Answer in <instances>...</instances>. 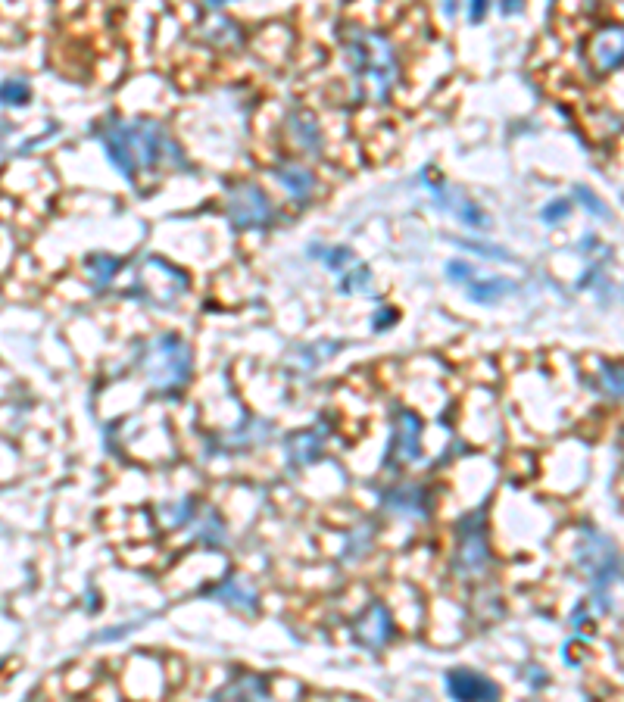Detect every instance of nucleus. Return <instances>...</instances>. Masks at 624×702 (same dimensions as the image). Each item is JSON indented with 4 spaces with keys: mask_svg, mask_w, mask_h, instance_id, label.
<instances>
[{
    "mask_svg": "<svg viewBox=\"0 0 624 702\" xmlns=\"http://www.w3.org/2000/svg\"><path fill=\"white\" fill-rule=\"evenodd\" d=\"M103 144H107L110 163L128 178H135L141 169L163 163L166 150H175L166 141V132L160 125H153V122H122V119H113V125L103 132Z\"/></svg>",
    "mask_w": 624,
    "mask_h": 702,
    "instance_id": "f257e3e1",
    "label": "nucleus"
},
{
    "mask_svg": "<svg viewBox=\"0 0 624 702\" xmlns=\"http://www.w3.org/2000/svg\"><path fill=\"white\" fill-rule=\"evenodd\" d=\"M138 362H141L144 375L150 378V384L160 387V390H175L191 375V350L178 334L153 337L150 344L141 347Z\"/></svg>",
    "mask_w": 624,
    "mask_h": 702,
    "instance_id": "f03ea898",
    "label": "nucleus"
},
{
    "mask_svg": "<svg viewBox=\"0 0 624 702\" xmlns=\"http://www.w3.org/2000/svg\"><path fill=\"white\" fill-rule=\"evenodd\" d=\"M347 54H350L356 72L366 75L369 82H375V97L384 100L390 91V82H394V75H397V63H394V54H390L387 38H381L375 32H362L347 47Z\"/></svg>",
    "mask_w": 624,
    "mask_h": 702,
    "instance_id": "7ed1b4c3",
    "label": "nucleus"
},
{
    "mask_svg": "<svg viewBox=\"0 0 624 702\" xmlns=\"http://www.w3.org/2000/svg\"><path fill=\"white\" fill-rule=\"evenodd\" d=\"M228 216L234 228H263L272 219L269 197L256 185H238L228 200Z\"/></svg>",
    "mask_w": 624,
    "mask_h": 702,
    "instance_id": "20e7f679",
    "label": "nucleus"
},
{
    "mask_svg": "<svg viewBox=\"0 0 624 702\" xmlns=\"http://www.w3.org/2000/svg\"><path fill=\"white\" fill-rule=\"evenodd\" d=\"M447 693L456 702H500V687L472 668H453L447 674Z\"/></svg>",
    "mask_w": 624,
    "mask_h": 702,
    "instance_id": "39448f33",
    "label": "nucleus"
},
{
    "mask_svg": "<svg viewBox=\"0 0 624 702\" xmlns=\"http://www.w3.org/2000/svg\"><path fill=\"white\" fill-rule=\"evenodd\" d=\"M356 637L359 643H366L369 649H381L390 637V615L381 603H375L366 615L356 624Z\"/></svg>",
    "mask_w": 624,
    "mask_h": 702,
    "instance_id": "423d86ee",
    "label": "nucleus"
},
{
    "mask_svg": "<svg viewBox=\"0 0 624 702\" xmlns=\"http://www.w3.org/2000/svg\"><path fill=\"white\" fill-rule=\"evenodd\" d=\"M593 60L600 63V72H612L621 63V32L606 29L593 38Z\"/></svg>",
    "mask_w": 624,
    "mask_h": 702,
    "instance_id": "0eeeda50",
    "label": "nucleus"
},
{
    "mask_svg": "<svg viewBox=\"0 0 624 702\" xmlns=\"http://www.w3.org/2000/svg\"><path fill=\"white\" fill-rule=\"evenodd\" d=\"M419 437H422L419 419H415L412 412H403L400 428H397V437H394V453H397V459H415V456H419Z\"/></svg>",
    "mask_w": 624,
    "mask_h": 702,
    "instance_id": "6e6552de",
    "label": "nucleus"
},
{
    "mask_svg": "<svg viewBox=\"0 0 624 702\" xmlns=\"http://www.w3.org/2000/svg\"><path fill=\"white\" fill-rule=\"evenodd\" d=\"M425 500V490L422 487H400L394 493H387V506L394 512H403V515H425L428 509L419 506Z\"/></svg>",
    "mask_w": 624,
    "mask_h": 702,
    "instance_id": "1a4fd4ad",
    "label": "nucleus"
},
{
    "mask_svg": "<svg viewBox=\"0 0 624 702\" xmlns=\"http://www.w3.org/2000/svg\"><path fill=\"white\" fill-rule=\"evenodd\" d=\"M278 181H281V185L288 188V194L297 197V200H306L309 191H312V175H309L306 169H300V166H281V169H278Z\"/></svg>",
    "mask_w": 624,
    "mask_h": 702,
    "instance_id": "9d476101",
    "label": "nucleus"
},
{
    "mask_svg": "<svg viewBox=\"0 0 624 702\" xmlns=\"http://www.w3.org/2000/svg\"><path fill=\"white\" fill-rule=\"evenodd\" d=\"M32 100V85L25 78H7L0 82V103L4 107H25Z\"/></svg>",
    "mask_w": 624,
    "mask_h": 702,
    "instance_id": "9b49d317",
    "label": "nucleus"
},
{
    "mask_svg": "<svg viewBox=\"0 0 624 702\" xmlns=\"http://www.w3.org/2000/svg\"><path fill=\"white\" fill-rule=\"evenodd\" d=\"M459 553H462L459 559H462L465 568H481L487 562V543L481 540V534H465Z\"/></svg>",
    "mask_w": 624,
    "mask_h": 702,
    "instance_id": "f8f14e48",
    "label": "nucleus"
},
{
    "mask_svg": "<svg viewBox=\"0 0 624 702\" xmlns=\"http://www.w3.org/2000/svg\"><path fill=\"white\" fill-rule=\"evenodd\" d=\"M216 596H219V600H231V606H244L247 612H253L256 606V596L250 593V590H244V587H238V581H234V578H228L219 590H216Z\"/></svg>",
    "mask_w": 624,
    "mask_h": 702,
    "instance_id": "ddd939ff",
    "label": "nucleus"
},
{
    "mask_svg": "<svg viewBox=\"0 0 624 702\" xmlns=\"http://www.w3.org/2000/svg\"><path fill=\"white\" fill-rule=\"evenodd\" d=\"M116 269H119V259H113V256L97 253V256L88 259V272H91L94 284H107L116 275Z\"/></svg>",
    "mask_w": 624,
    "mask_h": 702,
    "instance_id": "4468645a",
    "label": "nucleus"
},
{
    "mask_svg": "<svg viewBox=\"0 0 624 702\" xmlns=\"http://www.w3.org/2000/svg\"><path fill=\"white\" fill-rule=\"evenodd\" d=\"M291 125H294L291 132L300 138V144H303L306 150L319 147V128H316V119H309V116H306V125H303V122H300V113H294V116H291Z\"/></svg>",
    "mask_w": 624,
    "mask_h": 702,
    "instance_id": "2eb2a0df",
    "label": "nucleus"
},
{
    "mask_svg": "<svg viewBox=\"0 0 624 702\" xmlns=\"http://www.w3.org/2000/svg\"><path fill=\"white\" fill-rule=\"evenodd\" d=\"M468 291H472V297L481 300V303H484V300L493 303L500 294H506V291H512V288H509V281H503V278H490V284H468Z\"/></svg>",
    "mask_w": 624,
    "mask_h": 702,
    "instance_id": "dca6fc26",
    "label": "nucleus"
},
{
    "mask_svg": "<svg viewBox=\"0 0 624 702\" xmlns=\"http://www.w3.org/2000/svg\"><path fill=\"white\" fill-rule=\"evenodd\" d=\"M369 288V269L356 266L350 275H344L341 281V294H353V291H366Z\"/></svg>",
    "mask_w": 624,
    "mask_h": 702,
    "instance_id": "f3484780",
    "label": "nucleus"
},
{
    "mask_svg": "<svg viewBox=\"0 0 624 702\" xmlns=\"http://www.w3.org/2000/svg\"><path fill=\"white\" fill-rule=\"evenodd\" d=\"M575 197H578V200L584 203V210H590L593 216H600V219H609V210H606V206L600 203V197H596L593 191H587L584 185H578V188H575Z\"/></svg>",
    "mask_w": 624,
    "mask_h": 702,
    "instance_id": "a211bd4d",
    "label": "nucleus"
},
{
    "mask_svg": "<svg viewBox=\"0 0 624 702\" xmlns=\"http://www.w3.org/2000/svg\"><path fill=\"white\" fill-rule=\"evenodd\" d=\"M456 213H459V219H462L465 225H472V228L484 225V213H481V210H475V206L468 203V200H462V206H459Z\"/></svg>",
    "mask_w": 624,
    "mask_h": 702,
    "instance_id": "6ab92c4d",
    "label": "nucleus"
},
{
    "mask_svg": "<svg viewBox=\"0 0 624 702\" xmlns=\"http://www.w3.org/2000/svg\"><path fill=\"white\" fill-rule=\"evenodd\" d=\"M565 216H568V203H565V200H556L553 206H546V210L540 213L543 222H559V219H565Z\"/></svg>",
    "mask_w": 624,
    "mask_h": 702,
    "instance_id": "aec40b11",
    "label": "nucleus"
},
{
    "mask_svg": "<svg viewBox=\"0 0 624 702\" xmlns=\"http://www.w3.org/2000/svg\"><path fill=\"white\" fill-rule=\"evenodd\" d=\"M447 272L453 275V281H465V284H472V266H465V263H450Z\"/></svg>",
    "mask_w": 624,
    "mask_h": 702,
    "instance_id": "412c9836",
    "label": "nucleus"
},
{
    "mask_svg": "<svg viewBox=\"0 0 624 702\" xmlns=\"http://www.w3.org/2000/svg\"><path fill=\"white\" fill-rule=\"evenodd\" d=\"M394 319H397V316H394V312H384V309H381V312H378V319H375V328L381 331V325H384V322L390 325V322H394Z\"/></svg>",
    "mask_w": 624,
    "mask_h": 702,
    "instance_id": "4be33fe9",
    "label": "nucleus"
},
{
    "mask_svg": "<svg viewBox=\"0 0 624 702\" xmlns=\"http://www.w3.org/2000/svg\"><path fill=\"white\" fill-rule=\"evenodd\" d=\"M484 10H487V4H472V10H468V13H472V19L478 22L484 16Z\"/></svg>",
    "mask_w": 624,
    "mask_h": 702,
    "instance_id": "5701e85b",
    "label": "nucleus"
},
{
    "mask_svg": "<svg viewBox=\"0 0 624 702\" xmlns=\"http://www.w3.org/2000/svg\"><path fill=\"white\" fill-rule=\"evenodd\" d=\"M0 668H4V662H0Z\"/></svg>",
    "mask_w": 624,
    "mask_h": 702,
    "instance_id": "b1692460",
    "label": "nucleus"
}]
</instances>
